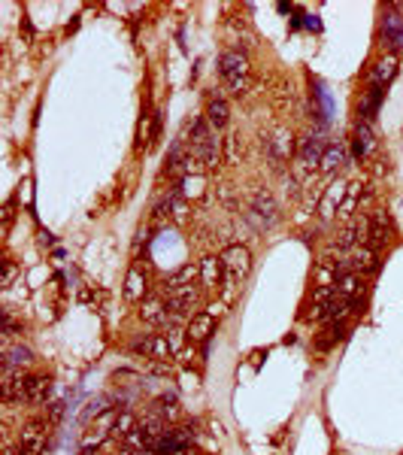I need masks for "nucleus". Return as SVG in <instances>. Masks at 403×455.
<instances>
[{
    "mask_svg": "<svg viewBox=\"0 0 403 455\" xmlns=\"http://www.w3.org/2000/svg\"><path fill=\"white\" fill-rule=\"evenodd\" d=\"M218 73H222V79L231 86L233 94H246L252 86L249 58H246L243 52H237V49H231V52H224L222 58H218Z\"/></svg>",
    "mask_w": 403,
    "mask_h": 455,
    "instance_id": "f257e3e1",
    "label": "nucleus"
},
{
    "mask_svg": "<svg viewBox=\"0 0 403 455\" xmlns=\"http://www.w3.org/2000/svg\"><path fill=\"white\" fill-rule=\"evenodd\" d=\"M252 209L258 216H264V222H273L276 219V204H273V194L270 192H258L252 198Z\"/></svg>",
    "mask_w": 403,
    "mask_h": 455,
    "instance_id": "a211bd4d",
    "label": "nucleus"
},
{
    "mask_svg": "<svg viewBox=\"0 0 403 455\" xmlns=\"http://www.w3.org/2000/svg\"><path fill=\"white\" fill-rule=\"evenodd\" d=\"M185 334L188 331H182V328H170V331L164 334V337H167V343H170V349H173V352H179V349H182V343H185Z\"/></svg>",
    "mask_w": 403,
    "mask_h": 455,
    "instance_id": "393cba45",
    "label": "nucleus"
},
{
    "mask_svg": "<svg viewBox=\"0 0 403 455\" xmlns=\"http://www.w3.org/2000/svg\"><path fill=\"white\" fill-rule=\"evenodd\" d=\"M200 273V268H194V264H185V268H179L176 273H170L167 276V283H164V289H167V295H176V291H185L191 289V283H194V276Z\"/></svg>",
    "mask_w": 403,
    "mask_h": 455,
    "instance_id": "423d86ee",
    "label": "nucleus"
},
{
    "mask_svg": "<svg viewBox=\"0 0 403 455\" xmlns=\"http://www.w3.org/2000/svg\"><path fill=\"white\" fill-rule=\"evenodd\" d=\"M379 101H382V88L373 86L364 94V101H361V122H370L373 113H376V107H379Z\"/></svg>",
    "mask_w": 403,
    "mask_h": 455,
    "instance_id": "412c9836",
    "label": "nucleus"
},
{
    "mask_svg": "<svg viewBox=\"0 0 403 455\" xmlns=\"http://www.w3.org/2000/svg\"><path fill=\"white\" fill-rule=\"evenodd\" d=\"M140 316H143L146 322H152V325H158V322H167V300H161V298L143 300V310H140Z\"/></svg>",
    "mask_w": 403,
    "mask_h": 455,
    "instance_id": "2eb2a0df",
    "label": "nucleus"
},
{
    "mask_svg": "<svg viewBox=\"0 0 403 455\" xmlns=\"http://www.w3.org/2000/svg\"><path fill=\"white\" fill-rule=\"evenodd\" d=\"M12 279H16V264L3 261V285H12Z\"/></svg>",
    "mask_w": 403,
    "mask_h": 455,
    "instance_id": "cd10ccee",
    "label": "nucleus"
},
{
    "mask_svg": "<svg viewBox=\"0 0 403 455\" xmlns=\"http://www.w3.org/2000/svg\"><path fill=\"white\" fill-rule=\"evenodd\" d=\"M194 155L203 161V167H207V170H212V167L218 164V158H222V155H218V137H212L207 146H200V149H197Z\"/></svg>",
    "mask_w": 403,
    "mask_h": 455,
    "instance_id": "5701e85b",
    "label": "nucleus"
},
{
    "mask_svg": "<svg viewBox=\"0 0 403 455\" xmlns=\"http://www.w3.org/2000/svg\"><path fill=\"white\" fill-rule=\"evenodd\" d=\"M212 328H216V316H212V313H197V316L188 322L191 343H203L212 334Z\"/></svg>",
    "mask_w": 403,
    "mask_h": 455,
    "instance_id": "1a4fd4ad",
    "label": "nucleus"
},
{
    "mask_svg": "<svg viewBox=\"0 0 403 455\" xmlns=\"http://www.w3.org/2000/svg\"><path fill=\"white\" fill-rule=\"evenodd\" d=\"M207 122L212 125V131H218V128H224V125H228V103H224L222 97H212V101H209Z\"/></svg>",
    "mask_w": 403,
    "mask_h": 455,
    "instance_id": "dca6fc26",
    "label": "nucleus"
},
{
    "mask_svg": "<svg viewBox=\"0 0 403 455\" xmlns=\"http://www.w3.org/2000/svg\"><path fill=\"white\" fill-rule=\"evenodd\" d=\"M352 268L355 270H367V273H373L379 268V255H376V249L373 246H355V252H352Z\"/></svg>",
    "mask_w": 403,
    "mask_h": 455,
    "instance_id": "f8f14e48",
    "label": "nucleus"
},
{
    "mask_svg": "<svg viewBox=\"0 0 403 455\" xmlns=\"http://www.w3.org/2000/svg\"><path fill=\"white\" fill-rule=\"evenodd\" d=\"M358 295H361V276L358 273H346V276L337 279V298L355 300Z\"/></svg>",
    "mask_w": 403,
    "mask_h": 455,
    "instance_id": "f3484780",
    "label": "nucleus"
},
{
    "mask_svg": "<svg viewBox=\"0 0 403 455\" xmlns=\"http://www.w3.org/2000/svg\"><path fill=\"white\" fill-rule=\"evenodd\" d=\"M355 188H358V185H352V188H349V198H346V200H343V207H339V216H349L352 209H355V194H358Z\"/></svg>",
    "mask_w": 403,
    "mask_h": 455,
    "instance_id": "bb28decb",
    "label": "nucleus"
},
{
    "mask_svg": "<svg viewBox=\"0 0 403 455\" xmlns=\"http://www.w3.org/2000/svg\"><path fill=\"white\" fill-rule=\"evenodd\" d=\"M324 140L322 137H309L307 143H303V149H300V161L307 167H322V158H324Z\"/></svg>",
    "mask_w": 403,
    "mask_h": 455,
    "instance_id": "9b49d317",
    "label": "nucleus"
},
{
    "mask_svg": "<svg viewBox=\"0 0 403 455\" xmlns=\"http://www.w3.org/2000/svg\"><path fill=\"white\" fill-rule=\"evenodd\" d=\"M133 428H137V419H133L131 413H118L116 425H112V434H116V437H127Z\"/></svg>",
    "mask_w": 403,
    "mask_h": 455,
    "instance_id": "b1692460",
    "label": "nucleus"
},
{
    "mask_svg": "<svg viewBox=\"0 0 403 455\" xmlns=\"http://www.w3.org/2000/svg\"><path fill=\"white\" fill-rule=\"evenodd\" d=\"M49 389H52V382H49L46 376H25V404L46 401Z\"/></svg>",
    "mask_w": 403,
    "mask_h": 455,
    "instance_id": "9d476101",
    "label": "nucleus"
},
{
    "mask_svg": "<svg viewBox=\"0 0 403 455\" xmlns=\"http://www.w3.org/2000/svg\"><path fill=\"white\" fill-rule=\"evenodd\" d=\"M222 276H224L222 258H203V261H200V279H203V285H207V289H216V285L222 283Z\"/></svg>",
    "mask_w": 403,
    "mask_h": 455,
    "instance_id": "ddd939ff",
    "label": "nucleus"
},
{
    "mask_svg": "<svg viewBox=\"0 0 403 455\" xmlns=\"http://www.w3.org/2000/svg\"><path fill=\"white\" fill-rule=\"evenodd\" d=\"M42 440H46L42 422L25 425V428H21V452H25V455H37L42 450Z\"/></svg>",
    "mask_w": 403,
    "mask_h": 455,
    "instance_id": "0eeeda50",
    "label": "nucleus"
},
{
    "mask_svg": "<svg viewBox=\"0 0 403 455\" xmlns=\"http://www.w3.org/2000/svg\"><path fill=\"white\" fill-rule=\"evenodd\" d=\"M370 149H373L370 122H358L355 131H352V155H355V158H364V155H370Z\"/></svg>",
    "mask_w": 403,
    "mask_h": 455,
    "instance_id": "6e6552de",
    "label": "nucleus"
},
{
    "mask_svg": "<svg viewBox=\"0 0 403 455\" xmlns=\"http://www.w3.org/2000/svg\"><path fill=\"white\" fill-rule=\"evenodd\" d=\"M388 237H391V219H388V213H373L370 216V246L379 249L388 243Z\"/></svg>",
    "mask_w": 403,
    "mask_h": 455,
    "instance_id": "39448f33",
    "label": "nucleus"
},
{
    "mask_svg": "<svg viewBox=\"0 0 403 455\" xmlns=\"http://www.w3.org/2000/svg\"><path fill=\"white\" fill-rule=\"evenodd\" d=\"M394 73H398V58L394 55H385V58L379 61L376 67H373V86H385V82L394 79Z\"/></svg>",
    "mask_w": 403,
    "mask_h": 455,
    "instance_id": "4468645a",
    "label": "nucleus"
},
{
    "mask_svg": "<svg viewBox=\"0 0 403 455\" xmlns=\"http://www.w3.org/2000/svg\"><path fill=\"white\" fill-rule=\"evenodd\" d=\"M343 161H346V152H343V146L339 143H330L328 149H324V158H322V170H337V167H343Z\"/></svg>",
    "mask_w": 403,
    "mask_h": 455,
    "instance_id": "4be33fe9",
    "label": "nucleus"
},
{
    "mask_svg": "<svg viewBox=\"0 0 403 455\" xmlns=\"http://www.w3.org/2000/svg\"><path fill=\"white\" fill-rule=\"evenodd\" d=\"M34 361V352L27 346H16V349H6V359H3V364L6 367H27V364Z\"/></svg>",
    "mask_w": 403,
    "mask_h": 455,
    "instance_id": "aec40b11",
    "label": "nucleus"
},
{
    "mask_svg": "<svg viewBox=\"0 0 403 455\" xmlns=\"http://www.w3.org/2000/svg\"><path fill=\"white\" fill-rule=\"evenodd\" d=\"M170 209H173V219H176V222H182V219L188 216V207H185V200H182V198H173Z\"/></svg>",
    "mask_w": 403,
    "mask_h": 455,
    "instance_id": "a878e982",
    "label": "nucleus"
},
{
    "mask_svg": "<svg viewBox=\"0 0 403 455\" xmlns=\"http://www.w3.org/2000/svg\"><path fill=\"white\" fill-rule=\"evenodd\" d=\"M222 264H224V276L228 283H243L252 270V255L246 246H228L222 252Z\"/></svg>",
    "mask_w": 403,
    "mask_h": 455,
    "instance_id": "f03ea898",
    "label": "nucleus"
},
{
    "mask_svg": "<svg viewBox=\"0 0 403 455\" xmlns=\"http://www.w3.org/2000/svg\"><path fill=\"white\" fill-rule=\"evenodd\" d=\"M125 295L131 298V300H140L146 295V276L140 270H131L127 273V279H125Z\"/></svg>",
    "mask_w": 403,
    "mask_h": 455,
    "instance_id": "6ab92c4d",
    "label": "nucleus"
},
{
    "mask_svg": "<svg viewBox=\"0 0 403 455\" xmlns=\"http://www.w3.org/2000/svg\"><path fill=\"white\" fill-rule=\"evenodd\" d=\"M382 43L391 49V52L403 49V18L398 12H385L382 16Z\"/></svg>",
    "mask_w": 403,
    "mask_h": 455,
    "instance_id": "20e7f679",
    "label": "nucleus"
},
{
    "mask_svg": "<svg viewBox=\"0 0 403 455\" xmlns=\"http://www.w3.org/2000/svg\"><path fill=\"white\" fill-rule=\"evenodd\" d=\"M133 352H137V355H148V359H155V361H167L170 355H173V349H170V343H167L164 334H148V337L133 343Z\"/></svg>",
    "mask_w": 403,
    "mask_h": 455,
    "instance_id": "7ed1b4c3",
    "label": "nucleus"
}]
</instances>
